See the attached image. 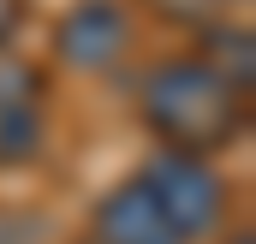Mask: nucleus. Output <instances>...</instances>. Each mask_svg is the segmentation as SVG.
I'll return each instance as SVG.
<instances>
[{
    "instance_id": "423d86ee",
    "label": "nucleus",
    "mask_w": 256,
    "mask_h": 244,
    "mask_svg": "<svg viewBox=\"0 0 256 244\" xmlns=\"http://www.w3.org/2000/svg\"><path fill=\"white\" fill-rule=\"evenodd\" d=\"M202 60L214 66L226 84H238L244 96H250V84H256V36H250V24H226V18H202L196 24V42H191Z\"/></svg>"
},
{
    "instance_id": "1a4fd4ad",
    "label": "nucleus",
    "mask_w": 256,
    "mask_h": 244,
    "mask_svg": "<svg viewBox=\"0 0 256 244\" xmlns=\"http://www.w3.org/2000/svg\"><path fill=\"white\" fill-rule=\"evenodd\" d=\"M226 244H256V238H250V226H238V232H232Z\"/></svg>"
},
{
    "instance_id": "f257e3e1",
    "label": "nucleus",
    "mask_w": 256,
    "mask_h": 244,
    "mask_svg": "<svg viewBox=\"0 0 256 244\" xmlns=\"http://www.w3.org/2000/svg\"><path fill=\"white\" fill-rule=\"evenodd\" d=\"M244 114H250V96L226 84L196 48L167 54L137 78V120L149 125L155 149L220 155L244 137Z\"/></svg>"
},
{
    "instance_id": "f03ea898",
    "label": "nucleus",
    "mask_w": 256,
    "mask_h": 244,
    "mask_svg": "<svg viewBox=\"0 0 256 244\" xmlns=\"http://www.w3.org/2000/svg\"><path fill=\"white\" fill-rule=\"evenodd\" d=\"M137 179L149 184V196H155V208L173 220V232L185 244H202L208 232H220L226 226V179L208 167V155H179V149H155L143 167H137Z\"/></svg>"
},
{
    "instance_id": "9d476101",
    "label": "nucleus",
    "mask_w": 256,
    "mask_h": 244,
    "mask_svg": "<svg viewBox=\"0 0 256 244\" xmlns=\"http://www.w3.org/2000/svg\"><path fill=\"white\" fill-rule=\"evenodd\" d=\"M220 6H232V0H220Z\"/></svg>"
},
{
    "instance_id": "20e7f679",
    "label": "nucleus",
    "mask_w": 256,
    "mask_h": 244,
    "mask_svg": "<svg viewBox=\"0 0 256 244\" xmlns=\"http://www.w3.org/2000/svg\"><path fill=\"white\" fill-rule=\"evenodd\" d=\"M48 143V90L42 72L0 54V167H30Z\"/></svg>"
},
{
    "instance_id": "0eeeda50",
    "label": "nucleus",
    "mask_w": 256,
    "mask_h": 244,
    "mask_svg": "<svg viewBox=\"0 0 256 244\" xmlns=\"http://www.w3.org/2000/svg\"><path fill=\"white\" fill-rule=\"evenodd\" d=\"M149 12H161V18H173V24H202L220 0H143Z\"/></svg>"
},
{
    "instance_id": "7ed1b4c3",
    "label": "nucleus",
    "mask_w": 256,
    "mask_h": 244,
    "mask_svg": "<svg viewBox=\"0 0 256 244\" xmlns=\"http://www.w3.org/2000/svg\"><path fill=\"white\" fill-rule=\"evenodd\" d=\"M131 36H137V18H131L126 0H72L60 18H54V60L72 72H114L126 66Z\"/></svg>"
},
{
    "instance_id": "6e6552de",
    "label": "nucleus",
    "mask_w": 256,
    "mask_h": 244,
    "mask_svg": "<svg viewBox=\"0 0 256 244\" xmlns=\"http://www.w3.org/2000/svg\"><path fill=\"white\" fill-rule=\"evenodd\" d=\"M12 18H18L12 0H0V54H6V42H12Z\"/></svg>"
},
{
    "instance_id": "39448f33",
    "label": "nucleus",
    "mask_w": 256,
    "mask_h": 244,
    "mask_svg": "<svg viewBox=\"0 0 256 244\" xmlns=\"http://www.w3.org/2000/svg\"><path fill=\"white\" fill-rule=\"evenodd\" d=\"M84 244H185L173 232V220L155 208L149 184L126 173L120 184H108L96 202H90V226H84Z\"/></svg>"
}]
</instances>
